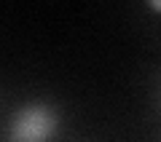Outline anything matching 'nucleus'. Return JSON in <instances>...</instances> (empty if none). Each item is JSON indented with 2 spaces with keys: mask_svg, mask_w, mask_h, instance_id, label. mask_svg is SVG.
I'll return each instance as SVG.
<instances>
[{
  "mask_svg": "<svg viewBox=\"0 0 161 142\" xmlns=\"http://www.w3.org/2000/svg\"><path fill=\"white\" fill-rule=\"evenodd\" d=\"M148 6H150V8H153V11H156V14H161V0H150Z\"/></svg>",
  "mask_w": 161,
  "mask_h": 142,
  "instance_id": "f03ea898",
  "label": "nucleus"
},
{
  "mask_svg": "<svg viewBox=\"0 0 161 142\" xmlns=\"http://www.w3.org/2000/svg\"><path fill=\"white\" fill-rule=\"evenodd\" d=\"M59 131V113L46 102H24L8 121L11 142H51Z\"/></svg>",
  "mask_w": 161,
  "mask_h": 142,
  "instance_id": "f257e3e1",
  "label": "nucleus"
}]
</instances>
